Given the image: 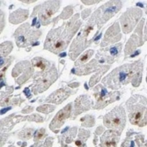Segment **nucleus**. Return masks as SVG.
Instances as JSON below:
<instances>
[{
	"instance_id": "1",
	"label": "nucleus",
	"mask_w": 147,
	"mask_h": 147,
	"mask_svg": "<svg viewBox=\"0 0 147 147\" xmlns=\"http://www.w3.org/2000/svg\"><path fill=\"white\" fill-rule=\"evenodd\" d=\"M143 70L144 60L123 64L110 72L102 80V84L112 90H117L129 83L138 87L142 81Z\"/></svg>"
},
{
	"instance_id": "2",
	"label": "nucleus",
	"mask_w": 147,
	"mask_h": 147,
	"mask_svg": "<svg viewBox=\"0 0 147 147\" xmlns=\"http://www.w3.org/2000/svg\"><path fill=\"white\" fill-rule=\"evenodd\" d=\"M82 25V20L79 19V14L64 22L57 28L49 32L44 42V49L55 54H59L68 47L71 40Z\"/></svg>"
},
{
	"instance_id": "3",
	"label": "nucleus",
	"mask_w": 147,
	"mask_h": 147,
	"mask_svg": "<svg viewBox=\"0 0 147 147\" xmlns=\"http://www.w3.org/2000/svg\"><path fill=\"white\" fill-rule=\"evenodd\" d=\"M96 26H98V28H100L98 23L97 15L95 14V12H93L85 28L81 32L78 33V36L71 45L69 56L71 60H75L80 53L83 52L89 45H91L93 41H95V37L98 34H93V30L95 29Z\"/></svg>"
},
{
	"instance_id": "4",
	"label": "nucleus",
	"mask_w": 147,
	"mask_h": 147,
	"mask_svg": "<svg viewBox=\"0 0 147 147\" xmlns=\"http://www.w3.org/2000/svg\"><path fill=\"white\" fill-rule=\"evenodd\" d=\"M147 98L136 94L132 95L126 102L129 119L131 124L138 127L147 125Z\"/></svg>"
},
{
	"instance_id": "5",
	"label": "nucleus",
	"mask_w": 147,
	"mask_h": 147,
	"mask_svg": "<svg viewBox=\"0 0 147 147\" xmlns=\"http://www.w3.org/2000/svg\"><path fill=\"white\" fill-rule=\"evenodd\" d=\"M28 23H25L15 31L13 37L15 38L16 44L19 48H26L32 44H35L37 39L42 35L40 30L32 28Z\"/></svg>"
},
{
	"instance_id": "6",
	"label": "nucleus",
	"mask_w": 147,
	"mask_h": 147,
	"mask_svg": "<svg viewBox=\"0 0 147 147\" xmlns=\"http://www.w3.org/2000/svg\"><path fill=\"white\" fill-rule=\"evenodd\" d=\"M105 127L119 132H123L126 125V114L122 106H117L109 113L103 116Z\"/></svg>"
},
{
	"instance_id": "7",
	"label": "nucleus",
	"mask_w": 147,
	"mask_h": 147,
	"mask_svg": "<svg viewBox=\"0 0 147 147\" xmlns=\"http://www.w3.org/2000/svg\"><path fill=\"white\" fill-rule=\"evenodd\" d=\"M60 5V1H46L34 7L32 17H34V15L37 14L39 22L43 26H47L52 21L51 18L58 11Z\"/></svg>"
},
{
	"instance_id": "8",
	"label": "nucleus",
	"mask_w": 147,
	"mask_h": 147,
	"mask_svg": "<svg viewBox=\"0 0 147 147\" xmlns=\"http://www.w3.org/2000/svg\"><path fill=\"white\" fill-rule=\"evenodd\" d=\"M57 77H58V72L54 65H52V67L49 71L34 77V81L32 86L33 92L34 94H38V93H41L46 91L56 81Z\"/></svg>"
},
{
	"instance_id": "9",
	"label": "nucleus",
	"mask_w": 147,
	"mask_h": 147,
	"mask_svg": "<svg viewBox=\"0 0 147 147\" xmlns=\"http://www.w3.org/2000/svg\"><path fill=\"white\" fill-rule=\"evenodd\" d=\"M93 95L95 98V104L93 105L94 109H101L110 103L118 100L121 96L119 92H108L107 88L102 85H98L93 88Z\"/></svg>"
},
{
	"instance_id": "10",
	"label": "nucleus",
	"mask_w": 147,
	"mask_h": 147,
	"mask_svg": "<svg viewBox=\"0 0 147 147\" xmlns=\"http://www.w3.org/2000/svg\"><path fill=\"white\" fill-rule=\"evenodd\" d=\"M142 16L143 11L138 7H131L124 11L120 18L123 32L124 34L130 33L135 28L136 25L141 20Z\"/></svg>"
},
{
	"instance_id": "11",
	"label": "nucleus",
	"mask_w": 147,
	"mask_h": 147,
	"mask_svg": "<svg viewBox=\"0 0 147 147\" xmlns=\"http://www.w3.org/2000/svg\"><path fill=\"white\" fill-rule=\"evenodd\" d=\"M123 6L122 1H109L102 6L99 7L94 12L98 18L99 26H101L109 20L115 14L120 11Z\"/></svg>"
},
{
	"instance_id": "12",
	"label": "nucleus",
	"mask_w": 147,
	"mask_h": 147,
	"mask_svg": "<svg viewBox=\"0 0 147 147\" xmlns=\"http://www.w3.org/2000/svg\"><path fill=\"white\" fill-rule=\"evenodd\" d=\"M34 73L33 65L28 61H22L15 65L12 70V77L15 78L18 85H22L32 77Z\"/></svg>"
},
{
	"instance_id": "13",
	"label": "nucleus",
	"mask_w": 147,
	"mask_h": 147,
	"mask_svg": "<svg viewBox=\"0 0 147 147\" xmlns=\"http://www.w3.org/2000/svg\"><path fill=\"white\" fill-rule=\"evenodd\" d=\"M144 24V19L143 18L140 22L138 23V26L137 28L129 38V40L127 42V44L124 49V59H126L129 56H130L133 52H134L137 48L144 44V40H143V26Z\"/></svg>"
},
{
	"instance_id": "14",
	"label": "nucleus",
	"mask_w": 147,
	"mask_h": 147,
	"mask_svg": "<svg viewBox=\"0 0 147 147\" xmlns=\"http://www.w3.org/2000/svg\"><path fill=\"white\" fill-rule=\"evenodd\" d=\"M122 50V43H117L115 45L108 47L99 50L96 55V60L100 63H108V65L113 63L115 59L120 55Z\"/></svg>"
},
{
	"instance_id": "15",
	"label": "nucleus",
	"mask_w": 147,
	"mask_h": 147,
	"mask_svg": "<svg viewBox=\"0 0 147 147\" xmlns=\"http://www.w3.org/2000/svg\"><path fill=\"white\" fill-rule=\"evenodd\" d=\"M72 113V103H69L66 105L63 109H61L56 115L52 119V121L49 124V129L57 133L59 129L64 124L66 119H68Z\"/></svg>"
},
{
	"instance_id": "16",
	"label": "nucleus",
	"mask_w": 147,
	"mask_h": 147,
	"mask_svg": "<svg viewBox=\"0 0 147 147\" xmlns=\"http://www.w3.org/2000/svg\"><path fill=\"white\" fill-rule=\"evenodd\" d=\"M121 147H147V140H145L143 133L131 129L127 132L126 138Z\"/></svg>"
},
{
	"instance_id": "17",
	"label": "nucleus",
	"mask_w": 147,
	"mask_h": 147,
	"mask_svg": "<svg viewBox=\"0 0 147 147\" xmlns=\"http://www.w3.org/2000/svg\"><path fill=\"white\" fill-rule=\"evenodd\" d=\"M121 39H122L121 28H120L119 23L115 21L105 33L103 40L100 42V46L106 47L110 44H114L115 42H118Z\"/></svg>"
},
{
	"instance_id": "18",
	"label": "nucleus",
	"mask_w": 147,
	"mask_h": 147,
	"mask_svg": "<svg viewBox=\"0 0 147 147\" xmlns=\"http://www.w3.org/2000/svg\"><path fill=\"white\" fill-rule=\"evenodd\" d=\"M121 134V132L114 129L105 131L100 137V144L96 147H117Z\"/></svg>"
},
{
	"instance_id": "19",
	"label": "nucleus",
	"mask_w": 147,
	"mask_h": 147,
	"mask_svg": "<svg viewBox=\"0 0 147 147\" xmlns=\"http://www.w3.org/2000/svg\"><path fill=\"white\" fill-rule=\"evenodd\" d=\"M92 102L88 95H81L76 99L73 104L72 109V119H75L78 115L82 114L91 109Z\"/></svg>"
},
{
	"instance_id": "20",
	"label": "nucleus",
	"mask_w": 147,
	"mask_h": 147,
	"mask_svg": "<svg viewBox=\"0 0 147 147\" xmlns=\"http://www.w3.org/2000/svg\"><path fill=\"white\" fill-rule=\"evenodd\" d=\"M76 91H73L68 87H62L57 91H55L49 96L45 99L46 103H54V104H61L64 100L67 99L71 94H74Z\"/></svg>"
},
{
	"instance_id": "21",
	"label": "nucleus",
	"mask_w": 147,
	"mask_h": 147,
	"mask_svg": "<svg viewBox=\"0 0 147 147\" xmlns=\"http://www.w3.org/2000/svg\"><path fill=\"white\" fill-rule=\"evenodd\" d=\"M98 63H99V62L96 59H92L89 63L81 66V67L74 68L73 70H71V72H73L77 75H87L91 72L98 71L100 68V66Z\"/></svg>"
},
{
	"instance_id": "22",
	"label": "nucleus",
	"mask_w": 147,
	"mask_h": 147,
	"mask_svg": "<svg viewBox=\"0 0 147 147\" xmlns=\"http://www.w3.org/2000/svg\"><path fill=\"white\" fill-rule=\"evenodd\" d=\"M78 131L77 127H73L71 129L66 128L63 130V135L59 138V142L61 144V147H69L68 144L72 143L75 139L76 134Z\"/></svg>"
},
{
	"instance_id": "23",
	"label": "nucleus",
	"mask_w": 147,
	"mask_h": 147,
	"mask_svg": "<svg viewBox=\"0 0 147 147\" xmlns=\"http://www.w3.org/2000/svg\"><path fill=\"white\" fill-rule=\"evenodd\" d=\"M23 120H28V116H21V115H12L9 117H6L1 121V130H10L16 123L23 121Z\"/></svg>"
},
{
	"instance_id": "24",
	"label": "nucleus",
	"mask_w": 147,
	"mask_h": 147,
	"mask_svg": "<svg viewBox=\"0 0 147 147\" xmlns=\"http://www.w3.org/2000/svg\"><path fill=\"white\" fill-rule=\"evenodd\" d=\"M32 65H33V67L37 68L39 70L38 72H34V77L43 73L44 71H49L52 67L50 62H49L48 60H46L44 58H42V57H35V58H34L32 60Z\"/></svg>"
},
{
	"instance_id": "25",
	"label": "nucleus",
	"mask_w": 147,
	"mask_h": 147,
	"mask_svg": "<svg viewBox=\"0 0 147 147\" xmlns=\"http://www.w3.org/2000/svg\"><path fill=\"white\" fill-rule=\"evenodd\" d=\"M29 11L28 10L19 9L15 11H13L9 17V21L11 24H19L25 21L28 18Z\"/></svg>"
},
{
	"instance_id": "26",
	"label": "nucleus",
	"mask_w": 147,
	"mask_h": 147,
	"mask_svg": "<svg viewBox=\"0 0 147 147\" xmlns=\"http://www.w3.org/2000/svg\"><path fill=\"white\" fill-rule=\"evenodd\" d=\"M90 137V131L85 129H80L78 133V138L75 141L77 147H86V142Z\"/></svg>"
},
{
	"instance_id": "27",
	"label": "nucleus",
	"mask_w": 147,
	"mask_h": 147,
	"mask_svg": "<svg viewBox=\"0 0 147 147\" xmlns=\"http://www.w3.org/2000/svg\"><path fill=\"white\" fill-rule=\"evenodd\" d=\"M110 67V65H103V66H100V68L97 71V73L93 75L91 79H90V81H89V86H94L99 81H100V78L102 77V75L108 71Z\"/></svg>"
},
{
	"instance_id": "28",
	"label": "nucleus",
	"mask_w": 147,
	"mask_h": 147,
	"mask_svg": "<svg viewBox=\"0 0 147 147\" xmlns=\"http://www.w3.org/2000/svg\"><path fill=\"white\" fill-rule=\"evenodd\" d=\"M92 55H93V50L92 49L86 50L84 54H82V56L75 62V68L81 67V66L87 63V61H89V59L92 57Z\"/></svg>"
},
{
	"instance_id": "29",
	"label": "nucleus",
	"mask_w": 147,
	"mask_h": 147,
	"mask_svg": "<svg viewBox=\"0 0 147 147\" xmlns=\"http://www.w3.org/2000/svg\"><path fill=\"white\" fill-rule=\"evenodd\" d=\"M73 13V6L72 5H69L66 8L63 9V11L61 12V14L55 18L54 20H52V22L54 25H56L57 23V21H59L60 20H66V19H69Z\"/></svg>"
},
{
	"instance_id": "30",
	"label": "nucleus",
	"mask_w": 147,
	"mask_h": 147,
	"mask_svg": "<svg viewBox=\"0 0 147 147\" xmlns=\"http://www.w3.org/2000/svg\"><path fill=\"white\" fill-rule=\"evenodd\" d=\"M34 129L33 128H26L18 133V138L22 140L30 139L34 136Z\"/></svg>"
},
{
	"instance_id": "31",
	"label": "nucleus",
	"mask_w": 147,
	"mask_h": 147,
	"mask_svg": "<svg viewBox=\"0 0 147 147\" xmlns=\"http://www.w3.org/2000/svg\"><path fill=\"white\" fill-rule=\"evenodd\" d=\"M13 46L11 42H5L1 43V58H5L7 57L11 51Z\"/></svg>"
},
{
	"instance_id": "32",
	"label": "nucleus",
	"mask_w": 147,
	"mask_h": 147,
	"mask_svg": "<svg viewBox=\"0 0 147 147\" xmlns=\"http://www.w3.org/2000/svg\"><path fill=\"white\" fill-rule=\"evenodd\" d=\"M46 136H47V134H46V130H45L44 128H42V129L36 130L34 132V140L35 144L32 147H35L37 145V144L40 142V140H42V138H44Z\"/></svg>"
},
{
	"instance_id": "33",
	"label": "nucleus",
	"mask_w": 147,
	"mask_h": 147,
	"mask_svg": "<svg viewBox=\"0 0 147 147\" xmlns=\"http://www.w3.org/2000/svg\"><path fill=\"white\" fill-rule=\"evenodd\" d=\"M82 126L86 128H91L94 125L95 123V119L92 115H86L81 119Z\"/></svg>"
},
{
	"instance_id": "34",
	"label": "nucleus",
	"mask_w": 147,
	"mask_h": 147,
	"mask_svg": "<svg viewBox=\"0 0 147 147\" xmlns=\"http://www.w3.org/2000/svg\"><path fill=\"white\" fill-rule=\"evenodd\" d=\"M56 107L53 106V105H49V104H46L43 106H40L37 108V111L38 112H41L43 114H49L51 112H53L55 110Z\"/></svg>"
},
{
	"instance_id": "35",
	"label": "nucleus",
	"mask_w": 147,
	"mask_h": 147,
	"mask_svg": "<svg viewBox=\"0 0 147 147\" xmlns=\"http://www.w3.org/2000/svg\"><path fill=\"white\" fill-rule=\"evenodd\" d=\"M43 117L39 115H32L31 116H28V121L29 122H36V123H42L43 122Z\"/></svg>"
},
{
	"instance_id": "36",
	"label": "nucleus",
	"mask_w": 147,
	"mask_h": 147,
	"mask_svg": "<svg viewBox=\"0 0 147 147\" xmlns=\"http://www.w3.org/2000/svg\"><path fill=\"white\" fill-rule=\"evenodd\" d=\"M53 141H54V138L49 137V138H46V140L43 143H42L38 147H51L52 144H53Z\"/></svg>"
},
{
	"instance_id": "37",
	"label": "nucleus",
	"mask_w": 147,
	"mask_h": 147,
	"mask_svg": "<svg viewBox=\"0 0 147 147\" xmlns=\"http://www.w3.org/2000/svg\"><path fill=\"white\" fill-rule=\"evenodd\" d=\"M12 91H13V88H12L11 86H9V87H7V88H6V91H5V92H1V100H5V97H6L8 94H10V93H11V92H12Z\"/></svg>"
},
{
	"instance_id": "38",
	"label": "nucleus",
	"mask_w": 147,
	"mask_h": 147,
	"mask_svg": "<svg viewBox=\"0 0 147 147\" xmlns=\"http://www.w3.org/2000/svg\"><path fill=\"white\" fill-rule=\"evenodd\" d=\"M90 13H91V10H90V9L84 10V11H82V13H81V17H82V19H83V20H86V17H88V16H89Z\"/></svg>"
},
{
	"instance_id": "39",
	"label": "nucleus",
	"mask_w": 147,
	"mask_h": 147,
	"mask_svg": "<svg viewBox=\"0 0 147 147\" xmlns=\"http://www.w3.org/2000/svg\"><path fill=\"white\" fill-rule=\"evenodd\" d=\"M8 136L9 135H7V134H1V147L5 144V143Z\"/></svg>"
},
{
	"instance_id": "40",
	"label": "nucleus",
	"mask_w": 147,
	"mask_h": 147,
	"mask_svg": "<svg viewBox=\"0 0 147 147\" xmlns=\"http://www.w3.org/2000/svg\"><path fill=\"white\" fill-rule=\"evenodd\" d=\"M4 26H5V14L3 11H1V32L4 29Z\"/></svg>"
},
{
	"instance_id": "41",
	"label": "nucleus",
	"mask_w": 147,
	"mask_h": 147,
	"mask_svg": "<svg viewBox=\"0 0 147 147\" xmlns=\"http://www.w3.org/2000/svg\"><path fill=\"white\" fill-rule=\"evenodd\" d=\"M82 2L85 5H94V4H97L100 1H99V0L98 1H92V0H91V1H86V0H82Z\"/></svg>"
},
{
	"instance_id": "42",
	"label": "nucleus",
	"mask_w": 147,
	"mask_h": 147,
	"mask_svg": "<svg viewBox=\"0 0 147 147\" xmlns=\"http://www.w3.org/2000/svg\"><path fill=\"white\" fill-rule=\"evenodd\" d=\"M147 41V20L145 23V26H144V42Z\"/></svg>"
},
{
	"instance_id": "43",
	"label": "nucleus",
	"mask_w": 147,
	"mask_h": 147,
	"mask_svg": "<svg viewBox=\"0 0 147 147\" xmlns=\"http://www.w3.org/2000/svg\"><path fill=\"white\" fill-rule=\"evenodd\" d=\"M33 108L32 107H28V109H23L22 110V113H24V114H28V113H30V112H32L33 111Z\"/></svg>"
},
{
	"instance_id": "44",
	"label": "nucleus",
	"mask_w": 147,
	"mask_h": 147,
	"mask_svg": "<svg viewBox=\"0 0 147 147\" xmlns=\"http://www.w3.org/2000/svg\"><path fill=\"white\" fill-rule=\"evenodd\" d=\"M30 89L28 88V87H26L25 90H24V92H25V94L26 95V97H28V98H31V94H29V93L30 92H28V91H29Z\"/></svg>"
},
{
	"instance_id": "45",
	"label": "nucleus",
	"mask_w": 147,
	"mask_h": 147,
	"mask_svg": "<svg viewBox=\"0 0 147 147\" xmlns=\"http://www.w3.org/2000/svg\"><path fill=\"white\" fill-rule=\"evenodd\" d=\"M70 86H71V87H78L79 86V84L78 83H72Z\"/></svg>"
},
{
	"instance_id": "46",
	"label": "nucleus",
	"mask_w": 147,
	"mask_h": 147,
	"mask_svg": "<svg viewBox=\"0 0 147 147\" xmlns=\"http://www.w3.org/2000/svg\"><path fill=\"white\" fill-rule=\"evenodd\" d=\"M11 109V108H7L6 109H4V110H1V115H3V114H5V112H6V111H7L8 109Z\"/></svg>"
},
{
	"instance_id": "47",
	"label": "nucleus",
	"mask_w": 147,
	"mask_h": 147,
	"mask_svg": "<svg viewBox=\"0 0 147 147\" xmlns=\"http://www.w3.org/2000/svg\"><path fill=\"white\" fill-rule=\"evenodd\" d=\"M21 2H24V3H26V4H29V3H34V2H36L35 0H31V1H21Z\"/></svg>"
},
{
	"instance_id": "48",
	"label": "nucleus",
	"mask_w": 147,
	"mask_h": 147,
	"mask_svg": "<svg viewBox=\"0 0 147 147\" xmlns=\"http://www.w3.org/2000/svg\"><path fill=\"white\" fill-rule=\"evenodd\" d=\"M64 56H66L65 53H63V54H61V55H60V57H64Z\"/></svg>"
},
{
	"instance_id": "49",
	"label": "nucleus",
	"mask_w": 147,
	"mask_h": 147,
	"mask_svg": "<svg viewBox=\"0 0 147 147\" xmlns=\"http://www.w3.org/2000/svg\"><path fill=\"white\" fill-rule=\"evenodd\" d=\"M8 147H16L15 145H13V144H11V145H10V146H8Z\"/></svg>"
},
{
	"instance_id": "50",
	"label": "nucleus",
	"mask_w": 147,
	"mask_h": 147,
	"mask_svg": "<svg viewBox=\"0 0 147 147\" xmlns=\"http://www.w3.org/2000/svg\"><path fill=\"white\" fill-rule=\"evenodd\" d=\"M146 82H147V75H146Z\"/></svg>"
}]
</instances>
